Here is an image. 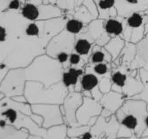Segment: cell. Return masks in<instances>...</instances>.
Returning a JSON list of instances; mask_svg holds the SVG:
<instances>
[{
  "instance_id": "obj_1",
  "label": "cell",
  "mask_w": 148,
  "mask_h": 139,
  "mask_svg": "<svg viewBox=\"0 0 148 139\" xmlns=\"http://www.w3.org/2000/svg\"><path fill=\"white\" fill-rule=\"evenodd\" d=\"M148 115L147 103L140 99L128 98L115 113L120 124L117 138H127L133 135L141 137L145 129Z\"/></svg>"
},
{
  "instance_id": "obj_2",
  "label": "cell",
  "mask_w": 148,
  "mask_h": 139,
  "mask_svg": "<svg viewBox=\"0 0 148 139\" xmlns=\"http://www.w3.org/2000/svg\"><path fill=\"white\" fill-rule=\"evenodd\" d=\"M25 71L27 81H37L50 87L61 82L64 69L57 59L45 53L37 57Z\"/></svg>"
},
{
  "instance_id": "obj_3",
  "label": "cell",
  "mask_w": 148,
  "mask_h": 139,
  "mask_svg": "<svg viewBox=\"0 0 148 139\" xmlns=\"http://www.w3.org/2000/svg\"><path fill=\"white\" fill-rule=\"evenodd\" d=\"M69 90L62 82L45 87L37 81H27L25 97L30 104H63Z\"/></svg>"
},
{
  "instance_id": "obj_4",
  "label": "cell",
  "mask_w": 148,
  "mask_h": 139,
  "mask_svg": "<svg viewBox=\"0 0 148 139\" xmlns=\"http://www.w3.org/2000/svg\"><path fill=\"white\" fill-rule=\"evenodd\" d=\"M112 91L123 94L127 99L142 92L143 82L140 78L139 70H130L125 63H119L112 68L111 73Z\"/></svg>"
},
{
  "instance_id": "obj_5",
  "label": "cell",
  "mask_w": 148,
  "mask_h": 139,
  "mask_svg": "<svg viewBox=\"0 0 148 139\" xmlns=\"http://www.w3.org/2000/svg\"><path fill=\"white\" fill-rule=\"evenodd\" d=\"M122 37L125 42L138 44L145 37V26L148 24V10L133 12L123 20Z\"/></svg>"
},
{
  "instance_id": "obj_6",
  "label": "cell",
  "mask_w": 148,
  "mask_h": 139,
  "mask_svg": "<svg viewBox=\"0 0 148 139\" xmlns=\"http://www.w3.org/2000/svg\"><path fill=\"white\" fill-rule=\"evenodd\" d=\"M0 118L18 129H26L30 135L41 136L45 138L46 136L47 129L39 127L30 116L25 115L14 108H9L2 111L0 113Z\"/></svg>"
},
{
  "instance_id": "obj_7",
  "label": "cell",
  "mask_w": 148,
  "mask_h": 139,
  "mask_svg": "<svg viewBox=\"0 0 148 139\" xmlns=\"http://www.w3.org/2000/svg\"><path fill=\"white\" fill-rule=\"evenodd\" d=\"M26 82L25 68L10 69L0 85V91L8 97L24 95Z\"/></svg>"
},
{
  "instance_id": "obj_8",
  "label": "cell",
  "mask_w": 148,
  "mask_h": 139,
  "mask_svg": "<svg viewBox=\"0 0 148 139\" xmlns=\"http://www.w3.org/2000/svg\"><path fill=\"white\" fill-rule=\"evenodd\" d=\"M119 123L115 116L103 109L96 123L91 127L90 132L99 139H117Z\"/></svg>"
},
{
  "instance_id": "obj_9",
  "label": "cell",
  "mask_w": 148,
  "mask_h": 139,
  "mask_svg": "<svg viewBox=\"0 0 148 139\" xmlns=\"http://www.w3.org/2000/svg\"><path fill=\"white\" fill-rule=\"evenodd\" d=\"M75 40L76 36L69 33L64 29L49 41L45 48V54L53 58H56L61 53L71 54L73 51Z\"/></svg>"
},
{
  "instance_id": "obj_10",
  "label": "cell",
  "mask_w": 148,
  "mask_h": 139,
  "mask_svg": "<svg viewBox=\"0 0 148 139\" xmlns=\"http://www.w3.org/2000/svg\"><path fill=\"white\" fill-rule=\"evenodd\" d=\"M32 110L33 113L43 117L44 122L42 127L45 129L65 124L61 105L59 104H32Z\"/></svg>"
},
{
  "instance_id": "obj_11",
  "label": "cell",
  "mask_w": 148,
  "mask_h": 139,
  "mask_svg": "<svg viewBox=\"0 0 148 139\" xmlns=\"http://www.w3.org/2000/svg\"><path fill=\"white\" fill-rule=\"evenodd\" d=\"M83 98L84 96L81 92L71 91L68 93L63 104H61V110L64 118V123L68 127L78 126L76 113L83 103Z\"/></svg>"
},
{
  "instance_id": "obj_12",
  "label": "cell",
  "mask_w": 148,
  "mask_h": 139,
  "mask_svg": "<svg viewBox=\"0 0 148 139\" xmlns=\"http://www.w3.org/2000/svg\"><path fill=\"white\" fill-rule=\"evenodd\" d=\"M102 110L103 107L99 101L92 97H84L83 103L76 113L78 125H88L91 119L99 117Z\"/></svg>"
},
{
  "instance_id": "obj_13",
  "label": "cell",
  "mask_w": 148,
  "mask_h": 139,
  "mask_svg": "<svg viewBox=\"0 0 148 139\" xmlns=\"http://www.w3.org/2000/svg\"><path fill=\"white\" fill-rule=\"evenodd\" d=\"M79 88L84 97H92L99 102L104 95L99 90V78L86 68L80 78Z\"/></svg>"
},
{
  "instance_id": "obj_14",
  "label": "cell",
  "mask_w": 148,
  "mask_h": 139,
  "mask_svg": "<svg viewBox=\"0 0 148 139\" xmlns=\"http://www.w3.org/2000/svg\"><path fill=\"white\" fill-rule=\"evenodd\" d=\"M118 17L125 18L133 12L148 10V0H115Z\"/></svg>"
},
{
  "instance_id": "obj_15",
  "label": "cell",
  "mask_w": 148,
  "mask_h": 139,
  "mask_svg": "<svg viewBox=\"0 0 148 139\" xmlns=\"http://www.w3.org/2000/svg\"><path fill=\"white\" fill-rule=\"evenodd\" d=\"M104 23H105V20H102L99 18L92 20L87 25L86 31L83 32L84 35H86L92 41H93L95 44H98L100 46H105L108 43V41L111 39V37L105 31Z\"/></svg>"
},
{
  "instance_id": "obj_16",
  "label": "cell",
  "mask_w": 148,
  "mask_h": 139,
  "mask_svg": "<svg viewBox=\"0 0 148 139\" xmlns=\"http://www.w3.org/2000/svg\"><path fill=\"white\" fill-rule=\"evenodd\" d=\"M127 98L121 93L111 91L106 94H104L99 100L100 104L103 109L108 110L112 115H114L124 104Z\"/></svg>"
},
{
  "instance_id": "obj_17",
  "label": "cell",
  "mask_w": 148,
  "mask_h": 139,
  "mask_svg": "<svg viewBox=\"0 0 148 139\" xmlns=\"http://www.w3.org/2000/svg\"><path fill=\"white\" fill-rule=\"evenodd\" d=\"M30 133L26 129H17L0 118V139H27Z\"/></svg>"
},
{
  "instance_id": "obj_18",
  "label": "cell",
  "mask_w": 148,
  "mask_h": 139,
  "mask_svg": "<svg viewBox=\"0 0 148 139\" xmlns=\"http://www.w3.org/2000/svg\"><path fill=\"white\" fill-rule=\"evenodd\" d=\"M84 72H85V69L71 67V66L64 70L61 82L69 90V92L75 91V87L79 84L80 78L84 74Z\"/></svg>"
},
{
  "instance_id": "obj_19",
  "label": "cell",
  "mask_w": 148,
  "mask_h": 139,
  "mask_svg": "<svg viewBox=\"0 0 148 139\" xmlns=\"http://www.w3.org/2000/svg\"><path fill=\"white\" fill-rule=\"evenodd\" d=\"M98 11L99 18L106 20L110 18L118 17V12L115 8V0H93Z\"/></svg>"
},
{
  "instance_id": "obj_20",
  "label": "cell",
  "mask_w": 148,
  "mask_h": 139,
  "mask_svg": "<svg viewBox=\"0 0 148 139\" xmlns=\"http://www.w3.org/2000/svg\"><path fill=\"white\" fill-rule=\"evenodd\" d=\"M94 42L87 37L84 33H81L76 36L75 44H74L73 50L79 53L80 56L86 58H89V56L92 52V47L94 46Z\"/></svg>"
},
{
  "instance_id": "obj_21",
  "label": "cell",
  "mask_w": 148,
  "mask_h": 139,
  "mask_svg": "<svg viewBox=\"0 0 148 139\" xmlns=\"http://www.w3.org/2000/svg\"><path fill=\"white\" fill-rule=\"evenodd\" d=\"M123 20L124 18H119V17L110 18L105 20V23H104L105 31L110 37H122L123 31H124Z\"/></svg>"
},
{
  "instance_id": "obj_22",
  "label": "cell",
  "mask_w": 148,
  "mask_h": 139,
  "mask_svg": "<svg viewBox=\"0 0 148 139\" xmlns=\"http://www.w3.org/2000/svg\"><path fill=\"white\" fill-rule=\"evenodd\" d=\"M112 57L109 54V52L105 49V47L98 44H94L88 58V63L90 64H96L100 63H112Z\"/></svg>"
},
{
  "instance_id": "obj_23",
  "label": "cell",
  "mask_w": 148,
  "mask_h": 139,
  "mask_svg": "<svg viewBox=\"0 0 148 139\" xmlns=\"http://www.w3.org/2000/svg\"><path fill=\"white\" fill-rule=\"evenodd\" d=\"M125 41L123 37H111V39L108 41V43L104 46L105 49L109 52V54L112 57V61L116 60L119 55L121 54L125 45Z\"/></svg>"
},
{
  "instance_id": "obj_24",
  "label": "cell",
  "mask_w": 148,
  "mask_h": 139,
  "mask_svg": "<svg viewBox=\"0 0 148 139\" xmlns=\"http://www.w3.org/2000/svg\"><path fill=\"white\" fill-rule=\"evenodd\" d=\"M65 15L68 17L65 25H64V30L66 31H68L69 33H71L74 36H78V35L86 31V29H87L86 25H85L80 20L73 18L71 15H68V14H65Z\"/></svg>"
},
{
  "instance_id": "obj_25",
  "label": "cell",
  "mask_w": 148,
  "mask_h": 139,
  "mask_svg": "<svg viewBox=\"0 0 148 139\" xmlns=\"http://www.w3.org/2000/svg\"><path fill=\"white\" fill-rule=\"evenodd\" d=\"M21 16L29 22H35L39 20V8L34 4L26 2L20 10Z\"/></svg>"
},
{
  "instance_id": "obj_26",
  "label": "cell",
  "mask_w": 148,
  "mask_h": 139,
  "mask_svg": "<svg viewBox=\"0 0 148 139\" xmlns=\"http://www.w3.org/2000/svg\"><path fill=\"white\" fill-rule=\"evenodd\" d=\"M86 68L92 71L93 73H95L99 78L111 75L112 70V63H96V64L88 63L86 66Z\"/></svg>"
},
{
  "instance_id": "obj_27",
  "label": "cell",
  "mask_w": 148,
  "mask_h": 139,
  "mask_svg": "<svg viewBox=\"0 0 148 139\" xmlns=\"http://www.w3.org/2000/svg\"><path fill=\"white\" fill-rule=\"evenodd\" d=\"M67 125H57L47 129L45 139H65L67 137Z\"/></svg>"
},
{
  "instance_id": "obj_28",
  "label": "cell",
  "mask_w": 148,
  "mask_h": 139,
  "mask_svg": "<svg viewBox=\"0 0 148 139\" xmlns=\"http://www.w3.org/2000/svg\"><path fill=\"white\" fill-rule=\"evenodd\" d=\"M139 75H140V78L144 84V89L141 93H139L138 95H137L132 98L144 100L145 102H146L148 104V72H146L144 68H141V69H139Z\"/></svg>"
},
{
  "instance_id": "obj_29",
  "label": "cell",
  "mask_w": 148,
  "mask_h": 139,
  "mask_svg": "<svg viewBox=\"0 0 148 139\" xmlns=\"http://www.w3.org/2000/svg\"><path fill=\"white\" fill-rule=\"evenodd\" d=\"M84 0H57L56 5L64 12L72 11L80 6Z\"/></svg>"
},
{
  "instance_id": "obj_30",
  "label": "cell",
  "mask_w": 148,
  "mask_h": 139,
  "mask_svg": "<svg viewBox=\"0 0 148 139\" xmlns=\"http://www.w3.org/2000/svg\"><path fill=\"white\" fill-rule=\"evenodd\" d=\"M91 126L89 125H78V126H71L67 127V136L70 138L79 137L83 134L90 131Z\"/></svg>"
},
{
  "instance_id": "obj_31",
  "label": "cell",
  "mask_w": 148,
  "mask_h": 139,
  "mask_svg": "<svg viewBox=\"0 0 148 139\" xmlns=\"http://www.w3.org/2000/svg\"><path fill=\"white\" fill-rule=\"evenodd\" d=\"M112 79L111 75L99 78V90L103 94H106L112 91Z\"/></svg>"
},
{
  "instance_id": "obj_32",
  "label": "cell",
  "mask_w": 148,
  "mask_h": 139,
  "mask_svg": "<svg viewBox=\"0 0 148 139\" xmlns=\"http://www.w3.org/2000/svg\"><path fill=\"white\" fill-rule=\"evenodd\" d=\"M82 5H84L90 11L94 19L99 18V11L93 0H84Z\"/></svg>"
},
{
  "instance_id": "obj_33",
  "label": "cell",
  "mask_w": 148,
  "mask_h": 139,
  "mask_svg": "<svg viewBox=\"0 0 148 139\" xmlns=\"http://www.w3.org/2000/svg\"><path fill=\"white\" fill-rule=\"evenodd\" d=\"M9 70L10 69L7 67V65L5 63H0V85H1V83Z\"/></svg>"
},
{
  "instance_id": "obj_34",
  "label": "cell",
  "mask_w": 148,
  "mask_h": 139,
  "mask_svg": "<svg viewBox=\"0 0 148 139\" xmlns=\"http://www.w3.org/2000/svg\"><path fill=\"white\" fill-rule=\"evenodd\" d=\"M30 117H32V119L39 127H42L43 122H44V118H43L42 116H40V115H38V114H36V113H32ZM42 128H43V127H42Z\"/></svg>"
},
{
  "instance_id": "obj_35",
  "label": "cell",
  "mask_w": 148,
  "mask_h": 139,
  "mask_svg": "<svg viewBox=\"0 0 148 139\" xmlns=\"http://www.w3.org/2000/svg\"><path fill=\"white\" fill-rule=\"evenodd\" d=\"M12 98H13L15 101H17V102H19V103H28V102H27V99H26V97H25V95L17 96V97H12Z\"/></svg>"
},
{
  "instance_id": "obj_36",
  "label": "cell",
  "mask_w": 148,
  "mask_h": 139,
  "mask_svg": "<svg viewBox=\"0 0 148 139\" xmlns=\"http://www.w3.org/2000/svg\"><path fill=\"white\" fill-rule=\"evenodd\" d=\"M29 2H30V3H32V4L36 5L37 6H39V5H42L43 0H29Z\"/></svg>"
},
{
  "instance_id": "obj_37",
  "label": "cell",
  "mask_w": 148,
  "mask_h": 139,
  "mask_svg": "<svg viewBox=\"0 0 148 139\" xmlns=\"http://www.w3.org/2000/svg\"><path fill=\"white\" fill-rule=\"evenodd\" d=\"M27 139H45V137L41 136H37V135H29Z\"/></svg>"
},
{
  "instance_id": "obj_38",
  "label": "cell",
  "mask_w": 148,
  "mask_h": 139,
  "mask_svg": "<svg viewBox=\"0 0 148 139\" xmlns=\"http://www.w3.org/2000/svg\"><path fill=\"white\" fill-rule=\"evenodd\" d=\"M140 137H138L137 136H135V135H133V136H130V137H127V138H120V139H139Z\"/></svg>"
},
{
  "instance_id": "obj_39",
  "label": "cell",
  "mask_w": 148,
  "mask_h": 139,
  "mask_svg": "<svg viewBox=\"0 0 148 139\" xmlns=\"http://www.w3.org/2000/svg\"><path fill=\"white\" fill-rule=\"evenodd\" d=\"M145 37L148 40V24L145 26Z\"/></svg>"
},
{
  "instance_id": "obj_40",
  "label": "cell",
  "mask_w": 148,
  "mask_h": 139,
  "mask_svg": "<svg viewBox=\"0 0 148 139\" xmlns=\"http://www.w3.org/2000/svg\"><path fill=\"white\" fill-rule=\"evenodd\" d=\"M143 68H144V69L145 70L146 72H148V62H147V63H146L145 64V66H144Z\"/></svg>"
},
{
  "instance_id": "obj_41",
  "label": "cell",
  "mask_w": 148,
  "mask_h": 139,
  "mask_svg": "<svg viewBox=\"0 0 148 139\" xmlns=\"http://www.w3.org/2000/svg\"><path fill=\"white\" fill-rule=\"evenodd\" d=\"M5 97V95H4V94L1 92V91H0V100H2V99Z\"/></svg>"
},
{
  "instance_id": "obj_42",
  "label": "cell",
  "mask_w": 148,
  "mask_h": 139,
  "mask_svg": "<svg viewBox=\"0 0 148 139\" xmlns=\"http://www.w3.org/2000/svg\"><path fill=\"white\" fill-rule=\"evenodd\" d=\"M139 139H148V136H141Z\"/></svg>"
},
{
  "instance_id": "obj_43",
  "label": "cell",
  "mask_w": 148,
  "mask_h": 139,
  "mask_svg": "<svg viewBox=\"0 0 148 139\" xmlns=\"http://www.w3.org/2000/svg\"><path fill=\"white\" fill-rule=\"evenodd\" d=\"M117 139H119V138H117Z\"/></svg>"
}]
</instances>
